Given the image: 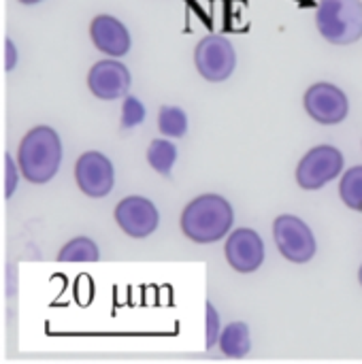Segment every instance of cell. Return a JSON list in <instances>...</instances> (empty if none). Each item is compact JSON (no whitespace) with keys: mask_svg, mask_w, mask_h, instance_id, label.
Listing matches in <instances>:
<instances>
[{"mask_svg":"<svg viewBox=\"0 0 362 364\" xmlns=\"http://www.w3.org/2000/svg\"><path fill=\"white\" fill-rule=\"evenodd\" d=\"M15 164L26 181L36 186L49 183L62 164L60 134L45 124L30 128L19 141Z\"/></svg>","mask_w":362,"mask_h":364,"instance_id":"1","label":"cell"},{"mask_svg":"<svg viewBox=\"0 0 362 364\" xmlns=\"http://www.w3.org/2000/svg\"><path fill=\"white\" fill-rule=\"evenodd\" d=\"M181 232L198 243H218L220 239L228 237L233 224H235V211L233 205L222 194H201L192 198L183 211H181Z\"/></svg>","mask_w":362,"mask_h":364,"instance_id":"2","label":"cell"},{"mask_svg":"<svg viewBox=\"0 0 362 364\" xmlns=\"http://www.w3.org/2000/svg\"><path fill=\"white\" fill-rule=\"evenodd\" d=\"M318 32L333 45H352L362 38V0H320Z\"/></svg>","mask_w":362,"mask_h":364,"instance_id":"3","label":"cell"},{"mask_svg":"<svg viewBox=\"0 0 362 364\" xmlns=\"http://www.w3.org/2000/svg\"><path fill=\"white\" fill-rule=\"evenodd\" d=\"M273 239H275L280 254L294 264L309 262L318 252V243H316L312 228L301 218L290 215V213L275 218Z\"/></svg>","mask_w":362,"mask_h":364,"instance_id":"4","label":"cell"},{"mask_svg":"<svg viewBox=\"0 0 362 364\" xmlns=\"http://www.w3.org/2000/svg\"><path fill=\"white\" fill-rule=\"evenodd\" d=\"M194 64L203 79L211 83L226 81L237 66V53L233 43L222 34H207L194 49Z\"/></svg>","mask_w":362,"mask_h":364,"instance_id":"5","label":"cell"},{"mask_svg":"<svg viewBox=\"0 0 362 364\" xmlns=\"http://www.w3.org/2000/svg\"><path fill=\"white\" fill-rule=\"evenodd\" d=\"M344 171V154L333 145L309 149L297 166V183L303 190H320Z\"/></svg>","mask_w":362,"mask_h":364,"instance_id":"6","label":"cell"},{"mask_svg":"<svg viewBox=\"0 0 362 364\" xmlns=\"http://www.w3.org/2000/svg\"><path fill=\"white\" fill-rule=\"evenodd\" d=\"M305 111L312 119L324 126L341 124L350 113V100L341 87L329 81L314 83L303 96Z\"/></svg>","mask_w":362,"mask_h":364,"instance_id":"7","label":"cell"},{"mask_svg":"<svg viewBox=\"0 0 362 364\" xmlns=\"http://www.w3.org/2000/svg\"><path fill=\"white\" fill-rule=\"evenodd\" d=\"M113 218L124 235L130 239H147L160 226V213L156 205L139 194L126 196L115 205Z\"/></svg>","mask_w":362,"mask_h":364,"instance_id":"8","label":"cell"},{"mask_svg":"<svg viewBox=\"0 0 362 364\" xmlns=\"http://www.w3.org/2000/svg\"><path fill=\"white\" fill-rule=\"evenodd\" d=\"M75 181L87 198H105L115 186V168L100 151H85L75 162Z\"/></svg>","mask_w":362,"mask_h":364,"instance_id":"9","label":"cell"},{"mask_svg":"<svg viewBox=\"0 0 362 364\" xmlns=\"http://www.w3.org/2000/svg\"><path fill=\"white\" fill-rule=\"evenodd\" d=\"M224 256L237 273H256L265 262V241L252 228H237L228 232Z\"/></svg>","mask_w":362,"mask_h":364,"instance_id":"10","label":"cell"},{"mask_svg":"<svg viewBox=\"0 0 362 364\" xmlns=\"http://www.w3.org/2000/svg\"><path fill=\"white\" fill-rule=\"evenodd\" d=\"M132 77L126 64L119 60H100L87 73V87L100 100H117L128 96Z\"/></svg>","mask_w":362,"mask_h":364,"instance_id":"11","label":"cell"},{"mask_svg":"<svg viewBox=\"0 0 362 364\" xmlns=\"http://www.w3.org/2000/svg\"><path fill=\"white\" fill-rule=\"evenodd\" d=\"M90 38L98 51L105 55L122 58L130 51V32L113 15H96L90 23Z\"/></svg>","mask_w":362,"mask_h":364,"instance_id":"12","label":"cell"},{"mask_svg":"<svg viewBox=\"0 0 362 364\" xmlns=\"http://www.w3.org/2000/svg\"><path fill=\"white\" fill-rule=\"evenodd\" d=\"M220 352L226 358H245L252 350V337L245 322H230L218 337Z\"/></svg>","mask_w":362,"mask_h":364,"instance_id":"13","label":"cell"},{"mask_svg":"<svg viewBox=\"0 0 362 364\" xmlns=\"http://www.w3.org/2000/svg\"><path fill=\"white\" fill-rule=\"evenodd\" d=\"M177 162V147L173 145V141L169 139H154L147 147V164L160 173V175H169L173 171Z\"/></svg>","mask_w":362,"mask_h":364,"instance_id":"14","label":"cell"},{"mask_svg":"<svg viewBox=\"0 0 362 364\" xmlns=\"http://www.w3.org/2000/svg\"><path fill=\"white\" fill-rule=\"evenodd\" d=\"M98 258H100V250L87 237H75L58 252L60 262H96Z\"/></svg>","mask_w":362,"mask_h":364,"instance_id":"15","label":"cell"},{"mask_svg":"<svg viewBox=\"0 0 362 364\" xmlns=\"http://www.w3.org/2000/svg\"><path fill=\"white\" fill-rule=\"evenodd\" d=\"M158 130L164 136L171 139H181L188 132V115L181 107H171L164 105L158 113Z\"/></svg>","mask_w":362,"mask_h":364,"instance_id":"16","label":"cell"},{"mask_svg":"<svg viewBox=\"0 0 362 364\" xmlns=\"http://www.w3.org/2000/svg\"><path fill=\"white\" fill-rule=\"evenodd\" d=\"M339 196L346 207L362 213V164L344 173L339 183Z\"/></svg>","mask_w":362,"mask_h":364,"instance_id":"17","label":"cell"},{"mask_svg":"<svg viewBox=\"0 0 362 364\" xmlns=\"http://www.w3.org/2000/svg\"><path fill=\"white\" fill-rule=\"evenodd\" d=\"M145 119V107L139 98L134 96H126L124 105H122V128H134Z\"/></svg>","mask_w":362,"mask_h":364,"instance_id":"18","label":"cell"},{"mask_svg":"<svg viewBox=\"0 0 362 364\" xmlns=\"http://www.w3.org/2000/svg\"><path fill=\"white\" fill-rule=\"evenodd\" d=\"M205 318H207V326H205V348L211 350L218 343V337L222 333L220 316H218V311H215V307L211 303L205 305Z\"/></svg>","mask_w":362,"mask_h":364,"instance_id":"19","label":"cell"},{"mask_svg":"<svg viewBox=\"0 0 362 364\" xmlns=\"http://www.w3.org/2000/svg\"><path fill=\"white\" fill-rule=\"evenodd\" d=\"M4 194L6 198H11L17 190V181H19V171H17V164H15V158L13 156H4Z\"/></svg>","mask_w":362,"mask_h":364,"instance_id":"20","label":"cell"},{"mask_svg":"<svg viewBox=\"0 0 362 364\" xmlns=\"http://www.w3.org/2000/svg\"><path fill=\"white\" fill-rule=\"evenodd\" d=\"M17 62V51H15V45L13 41H6V68L11 70Z\"/></svg>","mask_w":362,"mask_h":364,"instance_id":"21","label":"cell"},{"mask_svg":"<svg viewBox=\"0 0 362 364\" xmlns=\"http://www.w3.org/2000/svg\"><path fill=\"white\" fill-rule=\"evenodd\" d=\"M21 4H36V2H41V0H19Z\"/></svg>","mask_w":362,"mask_h":364,"instance_id":"22","label":"cell"},{"mask_svg":"<svg viewBox=\"0 0 362 364\" xmlns=\"http://www.w3.org/2000/svg\"><path fill=\"white\" fill-rule=\"evenodd\" d=\"M358 279H361V286H362V267H361V271H358Z\"/></svg>","mask_w":362,"mask_h":364,"instance_id":"23","label":"cell"}]
</instances>
